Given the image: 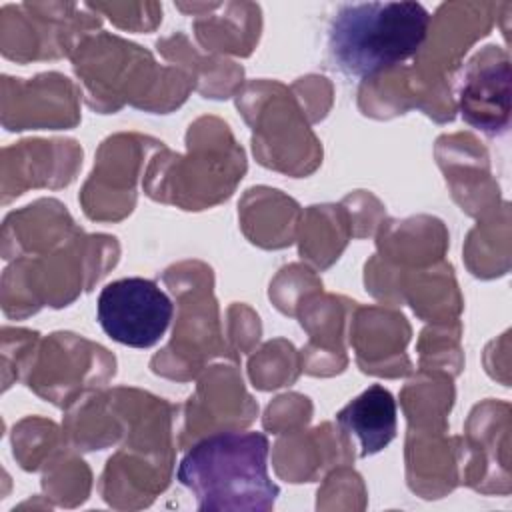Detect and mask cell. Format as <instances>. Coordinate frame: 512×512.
I'll return each mask as SVG.
<instances>
[{
	"label": "cell",
	"instance_id": "1",
	"mask_svg": "<svg viewBox=\"0 0 512 512\" xmlns=\"http://www.w3.org/2000/svg\"><path fill=\"white\" fill-rule=\"evenodd\" d=\"M268 452L262 432H218L182 456L176 478L198 510L268 512L280 494L268 474Z\"/></svg>",
	"mask_w": 512,
	"mask_h": 512
},
{
	"label": "cell",
	"instance_id": "2",
	"mask_svg": "<svg viewBox=\"0 0 512 512\" xmlns=\"http://www.w3.org/2000/svg\"><path fill=\"white\" fill-rule=\"evenodd\" d=\"M428 26L430 14L420 2L340 4L328 24L330 64L344 76H376L412 58Z\"/></svg>",
	"mask_w": 512,
	"mask_h": 512
},
{
	"label": "cell",
	"instance_id": "3",
	"mask_svg": "<svg viewBox=\"0 0 512 512\" xmlns=\"http://www.w3.org/2000/svg\"><path fill=\"white\" fill-rule=\"evenodd\" d=\"M96 316L104 334L114 342L130 348H150L166 334L174 304L154 280L128 276L102 288Z\"/></svg>",
	"mask_w": 512,
	"mask_h": 512
},
{
	"label": "cell",
	"instance_id": "4",
	"mask_svg": "<svg viewBox=\"0 0 512 512\" xmlns=\"http://www.w3.org/2000/svg\"><path fill=\"white\" fill-rule=\"evenodd\" d=\"M340 430L360 444V456H372L384 450L398 428V406L392 392L380 384L368 386L336 412Z\"/></svg>",
	"mask_w": 512,
	"mask_h": 512
},
{
	"label": "cell",
	"instance_id": "5",
	"mask_svg": "<svg viewBox=\"0 0 512 512\" xmlns=\"http://www.w3.org/2000/svg\"><path fill=\"white\" fill-rule=\"evenodd\" d=\"M460 110L464 120L482 132L504 128L510 112L508 62H488L470 72L460 88Z\"/></svg>",
	"mask_w": 512,
	"mask_h": 512
}]
</instances>
